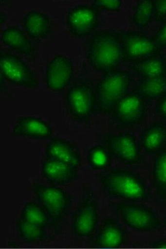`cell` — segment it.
<instances>
[{"label": "cell", "mask_w": 166, "mask_h": 249, "mask_svg": "<svg viewBox=\"0 0 166 249\" xmlns=\"http://www.w3.org/2000/svg\"><path fill=\"white\" fill-rule=\"evenodd\" d=\"M99 181L107 196L113 198L135 202L151 198L146 179L136 171L111 169L100 175Z\"/></svg>", "instance_id": "1"}, {"label": "cell", "mask_w": 166, "mask_h": 249, "mask_svg": "<svg viewBox=\"0 0 166 249\" xmlns=\"http://www.w3.org/2000/svg\"><path fill=\"white\" fill-rule=\"evenodd\" d=\"M86 52L89 63L96 71H113L123 59L121 34L112 30L94 33L87 44Z\"/></svg>", "instance_id": "2"}, {"label": "cell", "mask_w": 166, "mask_h": 249, "mask_svg": "<svg viewBox=\"0 0 166 249\" xmlns=\"http://www.w3.org/2000/svg\"><path fill=\"white\" fill-rule=\"evenodd\" d=\"M111 206L126 227L134 231L153 232L162 228L161 218L152 207L129 201L113 202Z\"/></svg>", "instance_id": "3"}, {"label": "cell", "mask_w": 166, "mask_h": 249, "mask_svg": "<svg viewBox=\"0 0 166 249\" xmlns=\"http://www.w3.org/2000/svg\"><path fill=\"white\" fill-rule=\"evenodd\" d=\"M132 82L130 73L123 70L105 73L96 89L98 111L110 114L118 101L129 92Z\"/></svg>", "instance_id": "4"}, {"label": "cell", "mask_w": 166, "mask_h": 249, "mask_svg": "<svg viewBox=\"0 0 166 249\" xmlns=\"http://www.w3.org/2000/svg\"><path fill=\"white\" fill-rule=\"evenodd\" d=\"M32 189L38 203L53 223L64 220L73 204V198L69 193L57 186L38 183H34Z\"/></svg>", "instance_id": "5"}, {"label": "cell", "mask_w": 166, "mask_h": 249, "mask_svg": "<svg viewBox=\"0 0 166 249\" xmlns=\"http://www.w3.org/2000/svg\"><path fill=\"white\" fill-rule=\"evenodd\" d=\"M147 101L136 91L129 92L118 101L110 113L111 121L119 129L140 125L147 118Z\"/></svg>", "instance_id": "6"}, {"label": "cell", "mask_w": 166, "mask_h": 249, "mask_svg": "<svg viewBox=\"0 0 166 249\" xmlns=\"http://www.w3.org/2000/svg\"><path fill=\"white\" fill-rule=\"evenodd\" d=\"M100 140L112 157L123 164L136 166L141 165L143 161L140 142L131 132L105 133L102 135Z\"/></svg>", "instance_id": "7"}, {"label": "cell", "mask_w": 166, "mask_h": 249, "mask_svg": "<svg viewBox=\"0 0 166 249\" xmlns=\"http://www.w3.org/2000/svg\"><path fill=\"white\" fill-rule=\"evenodd\" d=\"M66 102L71 116L82 124H89L98 110L96 90L86 82L74 85L68 91Z\"/></svg>", "instance_id": "8"}, {"label": "cell", "mask_w": 166, "mask_h": 249, "mask_svg": "<svg viewBox=\"0 0 166 249\" xmlns=\"http://www.w3.org/2000/svg\"><path fill=\"white\" fill-rule=\"evenodd\" d=\"M99 220L98 198L91 189L86 188L73 215L71 230L77 237L88 238L95 231Z\"/></svg>", "instance_id": "9"}, {"label": "cell", "mask_w": 166, "mask_h": 249, "mask_svg": "<svg viewBox=\"0 0 166 249\" xmlns=\"http://www.w3.org/2000/svg\"><path fill=\"white\" fill-rule=\"evenodd\" d=\"M123 59L133 63L157 55L159 52L153 37L141 31L121 34Z\"/></svg>", "instance_id": "10"}, {"label": "cell", "mask_w": 166, "mask_h": 249, "mask_svg": "<svg viewBox=\"0 0 166 249\" xmlns=\"http://www.w3.org/2000/svg\"><path fill=\"white\" fill-rule=\"evenodd\" d=\"M1 74L11 83L27 89H36L37 77L26 62L18 56L4 53L0 56Z\"/></svg>", "instance_id": "11"}, {"label": "cell", "mask_w": 166, "mask_h": 249, "mask_svg": "<svg viewBox=\"0 0 166 249\" xmlns=\"http://www.w3.org/2000/svg\"><path fill=\"white\" fill-rule=\"evenodd\" d=\"M98 24V9L93 5H78L68 12L67 27L70 33L77 37L92 36Z\"/></svg>", "instance_id": "12"}, {"label": "cell", "mask_w": 166, "mask_h": 249, "mask_svg": "<svg viewBox=\"0 0 166 249\" xmlns=\"http://www.w3.org/2000/svg\"><path fill=\"white\" fill-rule=\"evenodd\" d=\"M128 241V232L123 225L114 218L108 217L103 221L92 245L97 249H120Z\"/></svg>", "instance_id": "13"}, {"label": "cell", "mask_w": 166, "mask_h": 249, "mask_svg": "<svg viewBox=\"0 0 166 249\" xmlns=\"http://www.w3.org/2000/svg\"><path fill=\"white\" fill-rule=\"evenodd\" d=\"M74 73L72 60L57 54L49 62L46 69L45 82L47 88L53 91L64 90L72 81Z\"/></svg>", "instance_id": "14"}, {"label": "cell", "mask_w": 166, "mask_h": 249, "mask_svg": "<svg viewBox=\"0 0 166 249\" xmlns=\"http://www.w3.org/2000/svg\"><path fill=\"white\" fill-rule=\"evenodd\" d=\"M47 159L56 160L79 168L81 155L78 148L65 139L53 137L47 142L45 151Z\"/></svg>", "instance_id": "15"}, {"label": "cell", "mask_w": 166, "mask_h": 249, "mask_svg": "<svg viewBox=\"0 0 166 249\" xmlns=\"http://www.w3.org/2000/svg\"><path fill=\"white\" fill-rule=\"evenodd\" d=\"M53 130L48 123L35 116H21L14 126L12 134L15 137H26L40 140H50Z\"/></svg>", "instance_id": "16"}, {"label": "cell", "mask_w": 166, "mask_h": 249, "mask_svg": "<svg viewBox=\"0 0 166 249\" xmlns=\"http://www.w3.org/2000/svg\"><path fill=\"white\" fill-rule=\"evenodd\" d=\"M78 169L64 162L46 158L42 163L41 174L49 183L64 185L77 180Z\"/></svg>", "instance_id": "17"}, {"label": "cell", "mask_w": 166, "mask_h": 249, "mask_svg": "<svg viewBox=\"0 0 166 249\" xmlns=\"http://www.w3.org/2000/svg\"><path fill=\"white\" fill-rule=\"evenodd\" d=\"M142 149L148 155H157L166 146V123L156 121L142 130L140 138Z\"/></svg>", "instance_id": "18"}, {"label": "cell", "mask_w": 166, "mask_h": 249, "mask_svg": "<svg viewBox=\"0 0 166 249\" xmlns=\"http://www.w3.org/2000/svg\"><path fill=\"white\" fill-rule=\"evenodd\" d=\"M26 33L36 40H41L48 36L52 30V22L46 14L33 10L27 13L22 19Z\"/></svg>", "instance_id": "19"}, {"label": "cell", "mask_w": 166, "mask_h": 249, "mask_svg": "<svg viewBox=\"0 0 166 249\" xmlns=\"http://www.w3.org/2000/svg\"><path fill=\"white\" fill-rule=\"evenodd\" d=\"M3 43L11 49L24 55H32L35 51V47L23 31L16 27L5 29L2 33Z\"/></svg>", "instance_id": "20"}, {"label": "cell", "mask_w": 166, "mask_h": 249, "mask_svg": "<svg viewBox=\"0 0 166 249\" xmlns=\"http://www.w3.org/2000/svg\"><path fill=\"white\" fill-rule=\"evenodd\" d=\"M132 68L141 79L166 76L164 58L157 55L134 62Z\"/></svg>", "instance_id": "21"}, {"label": "cell", "mask_w": 166, "mask_h": 249, "mask_svg": "<svg viewBox=\"0 0 166 249\" xmlns=\"http://www.w3.org/2000/svg\"><path fill=\"white\" fill-rule=\"evenodd\" d=\"M152 181L158 199L166 203V146L154 160Z\"/></svg>", "instance_id": "22"}, {"label": "cell", "mask_w": 166, "mask_h": 249, "mask_svg": "<svg viewBox=\"0 0 166 249\" xmlns=\"http://www.w3.org/2000/svg\"><path fill=\"white\" fill-rule=\"evenodd\" d=\"M136 92L147 101L157 100L166 93V76L141 79Z\"/></svg>", "instance_id": "23"}, {"label": "cell", "mask_w": 166, "mask_h": 249, "mask_svg": "<svg viewBox=\"0 0 166 249\" xmlns=\"http://www.w3.org/2000/svg\"><path fill=\"white\" fill-rule=\"evenodd\" d=\"M20 219L43 229L49 227L50 218L38 202L30 201L21 210Z\"/></svg>", "instance_id": "24"}, {"label": "cell", "mask_w": 166, "mask_h": 249, "mask_svg": "<svg viewBox=\"0 0 166 249\" xmlns=\"http://www.w3.org/2000/svg\"><path fill=\"white\" fill-rule=\"evenodd\" d=\"M112 156L104 144L93 146L87 154V160L90 167L95 170H104L111 164Z\"/></svg>", "instance_id": "25"}, {"label": "cell", "mask_w": 166, "mask_h": 249, "mask_svg": "<svg viewBox=\"0 0 166 249\" xmlns=\"http://www.w3.org/2000/svg\"><path fill=\"white\" fill-rule=\"evenodd\" d=\"M19 237L25 242L34 244L43 241L47 236L45 229L29 223L18 218L16 224Z\"/></svg>", "instance_id": "26"}, {"label": "cell", "mask_w": 166, "mask_h": 249, "mask_svg": "<svg viewBox=\"0 0 166 249\" xmlns=\"http://www.w3.org/2000/svg\"><path fill=\"white\" fill-rule=\"evenodd\" d=\"M154 18V2L152 1H140L136 4L133 15V22L138 29L149 26Z\"/></svg>", "instance_id": "27"}, {"label": "cell", "mask_w": 166, "mask_h": 249, "mask_svg": "<svg viewBox=\"0 0 166 249\" xmlns=\"http://www.w3.org/2000/svg\"><path fill=\"white\" fill-rule=\"evenodd\" d=\"M121 1H95L93 5L97 9H102L111 12L120 11L122 5Z\"/></svg>", "instance_id": "28"}, {"label": "cell", "mask_w": 166, "mask_h": 249, "mask_svg": "<svg viewBox=\"0 0 166 249\" xmlns=\"http://www.w3.org/2000/svg\"><path fill=\"white\" fill-rule=\"evenodd\" d=\"M153 38L159 51L166 48V20L163 22L162 26L156 31Z\"/></svg>", "instance_id": "29"}, {"label": "cell", "mask_w": 166, "mask_h": 249, "mask_svg": "<svg viewBox=\"0 0 166 249\" xmlns=\"http://www.w3.org/2000/svg\"><path fill=\"white\" fill-rule=\"evenodd\" d=\"M154 2V18L156 22L166 20V1H155Z\"/></svg>", "instance_id": "30"}, {"label": "cell", "mask_w": 166, "mask_h": 249, "mask_svg": "<svg viewBox=\"0 0 166 249\" xmlns=\"http://www.w3.org/2000/svg\"><path fill=\"white\" fill-rule=\"evenodd\" d=\"M154 112L157 116L166 123V93L157 100Z\"/></svg>", "instance_id": "31"}, {"label": "cell", "mask_w": 166, "mask_h": 249, "mask_svg": "<svg viewBox=\"0 0 166 249\" xmlns=\"http://www.w3.org/2000/svg\"><path fill=\"white\" fill-rule=\"evenodd\" d=\"M151 246L152 249H166V240L154 241Z\"/></svg>", "instance_id": "32"}, {"label": "cell", "mask_w": 166, "mask_h": 249, "mask_svg": "<svg viewBox=\"0 0 166 249\" xmlns=\"http://www.w3.org/2000/svg\"><path fill=\"white\" fill-rule=\"evenodd\" d=\"M6 19V16L5 14L1 12V14H0V22H1V25L5 22Z\"/></svg>", "instance_id": "33"}, {"label": "cell", "mask_w": 166, "mask_h": 249, "mask_svg": "<svg viewBox=\"0 0 166 249\" xmlns=\"http://www.w3.org/2000/svg\"><path fill=\"white\" fill-rule=\"evenodd\" d=\"M0 87H1V91H2V90L5 89V81H4V77L1 73V82H0Z\"/></svg>", "instance_id": "34"}, {"label": "cell", "mask_w": 166, "mask_h": 249, "mask_svg": "<svg viewBox=\"0 0 166 249\" xmlns=\"http://www.w3.org/2000/svg\"><path fill=\"white\" fill-rule=\"evenodd\" d=\"M165 228L166 229V215L165 220Z\"/></svg>", "instance_id": "35"}, {"label": "cell", "mask_w": 166, "mask_h": 249, "mask_svg": "<svg viewBox=\"0 0 166 249\" xmlns=\"http://www.w3.org/2000/svg\"><path fill=\"white\" fill-rule=\"evenodd\" d=\"M164 58L165 61L166 62V53L165 54V57Z\"/></svg>", "instance_id": "36"}, {"label": "cell", "mask_w": 166, "mask_h": 249, "mask_svg": "<svg viewBox=\"0 0 166 249\" xmlns=\"http://www.w3.org/2000/svg\"></svg>", "instance_id": "37"}]
</instances>
